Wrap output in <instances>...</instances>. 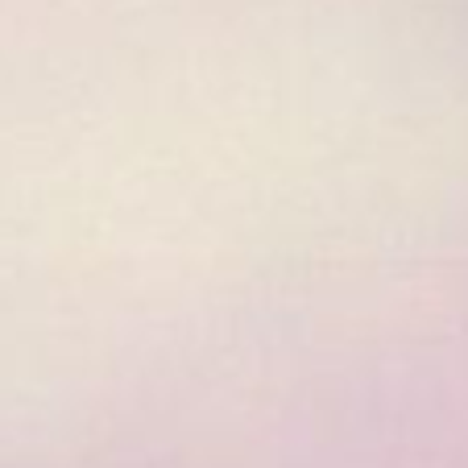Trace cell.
<instances>
[]
</instances>
